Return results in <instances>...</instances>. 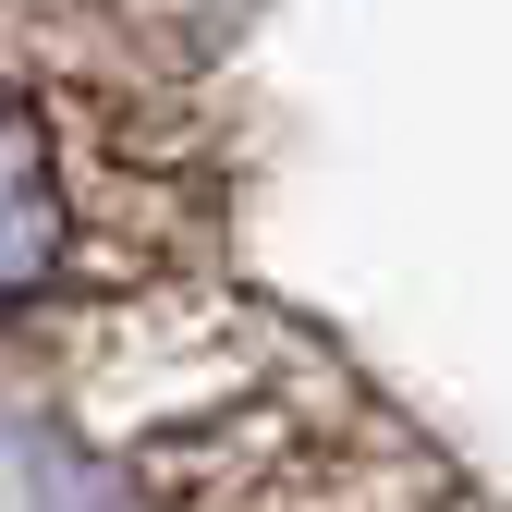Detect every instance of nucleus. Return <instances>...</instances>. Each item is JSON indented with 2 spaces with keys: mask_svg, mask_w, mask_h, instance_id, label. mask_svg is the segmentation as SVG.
<instances>
[{
  "mask_svg": "<svg viewBox=\"0 0 512 512\" xmlns=\"http://www.w3.org/2000/svg\"><path fill=\"white\" fill-rule=\"evenodd\" d=\"M86 196H74V147L49 122V86H0V305H49L86 281Z\"/></svg>",
  "mask_w": 512,
  "mask_h": 512,
  "instance_id": "obj_1",
  "label": "nucleus"
}]
</instances>
